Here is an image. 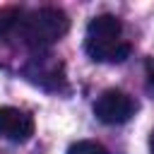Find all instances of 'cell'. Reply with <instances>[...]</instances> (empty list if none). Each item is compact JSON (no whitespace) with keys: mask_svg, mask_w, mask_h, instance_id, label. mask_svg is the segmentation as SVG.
<instances>
[{"mask_svg":"<svg viewBox=\"0 0 154 154\" xmlns=\"http://www.w3.org/2000/svg\"><path fill=\"white\" fill-rule=\"evenodd\" d=\"M84 48L99 63H123L130 55V43L123 41V24L113 14H99L87 24Z\"/></svg>","mask_w":154,"mask_h":154,"instance_id":"cell-1","label":"cell"},{"mask_svg":"<svg viewBox=\"0 0 154 154\" xmlns=\"http://www.w3.org/2000/svg\"><path fill=\"white\" fill-rule=\"evenodd\" d=\"M70 29V19L58 7H38L34 12H26L17 26L19 38L31 48H48L51 43L60 41Z\"/></svg>","mask_w":154,"mask_h":154,"instance_id":"cell-2","label":"cell"},{"mask_svg":"<svg viewBox=\"0 0 154 154\" xmlns=\"http://www.w3.org/2000/svg\"><path fill=\"white\" fill-rule=\"evenodd\" d=\"M94 116L106 125L128 123L135 116V101L130 94H125L120 89H106L94 103Z\"/></svg>","mask_w":154,"mask_h":154,"instance_id":"cell-3","label":"cell"},{"mask_svg":"<svg viewBox=\"0 0 154 154\" xmlns=\"http://www.w3.org/2000/svg\"><path fill=\"white\" fill-rule=\"evenodd\" d=\"M24 75H26L34 84H38V87H43V89H58V87H63V82H65L63 63H60L55 55H48V53H46V55H43V53L34 55V58L26 63Z\"/></svg>","mask_w":154,"mask_h":154,"instance_id":"cell-4","label":"cell"},{"mask_svg":"<svg viewBox=\"0 0 154 154\" xmlns=\"http://www.w3.org/2000/svg\"><path fill=\"white\" fill-rule=\"evenodd\" d=\"M34 135V118L14 106L0 108V137L10 142H26Z\"/></svg>","mask_w":154,"mask_h":154,"instance_id":"cell-5","label":"cell"},{"mask_svg":"<svg viewBox=\"0 0 154 154\" xmlns=\"http://www.w3.org/2000/svg\"><path fill=\"white\" fill-rule=\"evenodd\" d=\"M22 17H24V12L17 10V7H5V10H0V34L17 31Z\"/></svg>","mask_w":154,"mask_h":154,"instance_id":"cell-6","label":"cell"},{"mask_svg":"<svg viewBox=\"0 0 154 154\" xmlns=\"http://www.w3.org/2000/svg\"><path fill=\"white\" fill-rule=\"evenodd\" d=\"M67 154H108V149L94 140H79V142L70 144Z\"/></svg>","mask_w":154,"mask_h":154,"instance_id":"cell-7","label":"cell"},{"mask_svg":"<svg viewBox=\"0 0 154 154\" xmlns=\"http://www.w3.org/2000/svg\"><path fill=\"white\" fill-rule=\"evenodd\" d=\"M144 67H147V77H149V84L154 87V60H147V65H144Z\"/></svg>","mask_w":154,"mask_h":154,"instance_id":"cell-8","label":"cell"},{"mask_svg":"<svg viewBox=\"0 0 154 154\" xmlns=\"http://www.w3.org/2000/svg\"><path fill=\"white\" fill-rule=\"evenodd\" d=\"M149 152L154 154V130H152V135H149Z\"/></svg>","mask_w":154,"mask_h":154,"instance_id":"cell-9","label":"cell"}]
</instances>
